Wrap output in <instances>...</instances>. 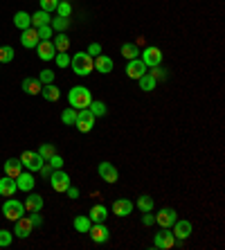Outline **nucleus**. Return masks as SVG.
Listing matches in <instances>:
<instances>
[{"mask_svg": "<svg viewBox=\"0 0 225 250\" xmlns=\"http://www.w3.org/2000/svg\"><path fill=\"white\" fill-rule=\"evenodd\" d=\"M39 32H36V27H27L23 29V34H20V45L27 47V50H34L36 45H39Z\"/></svg>", "mask_w": 225, "mask_h": 250, "instance_id": "4468645a", "label": "nucleus"}, {"mask_svg": "<svg viewBox=\"0 0 225 250\" xmlns=\"http://www.w3.org/2000/svg\"><path fill=\"white\" fill-rule=\"evenodd\" d=\"M41 95H43V99H47V102H59L61 90H59L54 83H45V86L41 88Z\"/></svg>", "mask_w": 225, "mask_h": 250, "instance_id": "c85d7f7f", "label": "nucleus"}, {"mask_svg": "<svg viewBox=\"0 0 225 250\" xmlns=\"http://www.w3.org/2000/svg\"><path fill=\"white\" fill-rule=\"evenodd\" d=\"M5 176H12V178H16L20 171H23V163H20V158H9V160H5Z\"/></svg>", "mask_w": 225, "mask_h": 250, "instance_id": "5701e85b", "label": "nucleus"}, {"mask_svg": "<svg viewBox=\"0 0 225 250\" xmlns=\"http://www.w3.org/2000/svg\"><path fill=\"white\" fill-rule=\"evenodd\" d=\"M12 241H14V232H9V230H0V248H7Z\"/></svg>", "mask_w": 225, "mask_h": 250, "instance_id": "a19ab883", "label": "nucleus"}, {"mask_svg": "<svg viewBox=\"0 0 225 250\" xmlns=\"http://www.w3.org/2000/svg\"><path fill=\"white\" fill-rule=\"evenodd\" d=\"M52 45L57 52H68V47H70V39L65 32H57V34L52 36Z\"/></svg>", "mask_w": 225, "mask_h": 250, "instance_id": "393cba45", "label": "nucleus"}, {"mask_svg": "<svg viewBox=\"0 0 225 250\" xmlns=\"http://www.w3.org/2000/svg\"><path fill=\"white\" fill-rule=\"evenodd\" d=\"M70 14H72V5H70L68 0H59V5H57V16L70 18Z\"/></svg>", "mask_w": 225, "mask_h": 250, "instance_id": "4c0bfd02", "label": "nucleus"}, {"mask_svg": "<svg viewBox=\"0 0 225 250\" xmlns=\"http://www.w3.org/2000/svg\"><path fill=\"white\" fill-rule=\"evenodd\" d=\"M20 163H23V169H27V171H39L41 167H43V158H41V153L39 151H23L20 153Z\"/></svg>", "mask_w": 225, "mask_h": 250, "instance_id": "39448f33", "label": "nucleus"}, {"mask_svg": "<svg viewBox=\"0 0 225 250\" xmlns=\"http://www.w3.org/2000/svg\"><path fill=\"white\" fill-rule=\"evenodd\" d=\"M88 111L93 113L95 117H104L108 108H106V104H104V102H97V99H93V102H90V106H88Z\"/></svg>", "mask_w": 225, "mask_h": 250, "instance_id": "72a5a7b5", "label": "nucleus"}, {"mask_svg": "<svg viewBox=\"0 0 225 250\" xmlns=\"http://www.w3.org/2000/svg\"><path fill=\"white\" fill-rule=\"evenodd\" d=\"M39 153H41V158H43V160H50V158L57 153V146H54L52 142H45V145L39 146Z\"/></svg>", "mask_w": 225, "mask_h": 250, "instance_id": "e433bc0d", "label": "nucleus"}, {"mask_svg": "<svg viewBox=\"0 0 225 250\" xmlns=\"http://www.w3.org/2000/svg\"><path fill=\"white\" fill-rule=\"evenodd\" d=\"M16 192H18L16 178H12V176H5V178H0V196L12 198Z\"/></svg>", "mask_w": 225, "mask_h": 250, "instance_id": "412c9836", "label": "nucleus"}, {"mask_svg": "<svg viewBox=\"0 0 225 250\" xmlns=\"http://www.w3.org/2000/svg\"><path fill=\"white\" fill-rule=\"evenodd\" d=\"M29 219H32V223H34V228H39L41 223H43V219H41L39 212H29Z\"/></svg>", "mask_w": 225, "mask_h": 250, "instance_id": "8fccbe9b", "label": "nucleus"}, {"mask_svg": "<svg viewBox=\"0 0 225 250\" xmlns=\"http://www.w3.org/2000/svg\"><path fill=\"white\" fill-rule=\"evenodd\" d=\"M34 185H36V181H34V176H32V171H20L16 176V187L20 192H32Z\"/></svg>", "mask_w": 225, "mask_h": 250, "instance_id": "f3484780", "label": "nucleus"}, {"mask_svg": "<svg viewBox=\"0 0 225 250\" xmlns=\"http://www.w3.org/2000/svg\"><path fill=\"white\" fill-rule=\"evenodd\" d=\"M32 230H34V223H32V219L29 216H20V219H16L14 221V234L20 239H27L29 234H32Z\"/></svg>", "mask_w": 225, "mask_h": 250, "instance_id": "9b49d317", "label": "nucleus"}, {"mask_svg": "<svg viewBox=\"0 0 225 250\" xmlns=\"http://www.w3.org/2000/svg\"><path fill=\"white\" fill-rule=\"evenodd\" d=\"M156 223V214H151V212H144V216H142V226H153Z\"/></svg>", "mask_w": 225, "mask_h": 250, "instance_id": "de8ad7c7", "label": "nucleus"}, {"mask_svg": "<svg viewBox=\"0 0 225 250\" xmlns=\"http://www.w3.org/2000/svg\"><path fill=\"white\" fill-rule=\"evenodd\" d=\"M151 70H153V72H151V75H153V77H156V82H164V79H167V70H164V68H162V65H156V68H151Z\"/></svg>", "mask_w": 225, "mask_h": 250, "instance_id": "c03bdc74", "label": "nucleus"}, {"mask_svg": "<svg viewBox=\"0 0 225 250\" xmlns=\"http://www.w3.org/2000/svg\"><path fill=\"white\" fill-rule=\"evenodd\" d=\"M50 187H52L54 192H59V194H63L65 189H68L72 183H70V176L65 174L63 169H52V174H50Z\"/></svg>", "mask_w": 225, "mask_h": 250, "instance_id": "20e7f679", "label": "nucleus"}, {"mask_svg": "<svg viewBox=\"0 0 225 250\" xmlns=\"http://www.w3.org/2000/svg\"><path fill=\"white\" fill-rule=\"evenodd\" d=\"M153 246L160 250H171L173 246H176V237H173L171 228H162L160 232L153 237Z\"/></svg>", "mask_w": 225, "mask_h": 250, "instance_id": "0eeeda50", "label": "nucleus"}, {"mask_svg": "<svg viewBox=\"0 0 225 250\" xmlns=\"http://www.w3.org/2000/svg\"><path fill=\"white\" fill-rule=\"evenodd\" d=\"M65 192H68V196H70V198H79V189H77V187L70 185L68 189H65Z\"/></svg>", "mask_w": 225, "mask_h": 250, "instance_id": "3c124183", "label": "nucleus"}, {"mask_svg": "<svg viewBox=\"0 0 225 250\" xmlns=\"http://www.w3.org/2000/svg\"><path fill=\"white\" fill-rule=\"evenodd\" d=\"M34 50H36L41 61H52V59L57 57V50H54L52 41H39V45H36Z\"/></svg>", "mask_w": 225, "mask_h": 250, "instance_id": "2eb2a0df", "label": "nucleus"}, {"mask_svg": "<svg viewBox=\"0 0 225 250\" xmlns=\"http://www.w3.org/2000/svg\"><path fill=\"white\" fill-rule=\"evenodd\" d=\"M146 72V65L142 63V59H131V61H128L126 63V75L131 77V79H140V77L144 75Z\"/></svg>", "mask_w": 225, "mask_h": 250, "instance_id": "6ab92c4d", "label": "nucleus"}, {"mask_svg": "<svg viewBox=\"0 0 225 250\" xmlns=\"http://www.w3.org/2000/svg\"><path fill=\"white\" fill-rule=\"evenodd\" d=\"M88 54H90V57H97V54H102V45H99V43H90V45H88V50H86Z\"/></svg>", "mask_w": 225, "mask_h": 250, "instance_id": "49530a36", "label": "nucleus"}, {"mask_svg": "<svg viewBox=\"0 0 225 250\" xmlns=\"http://www.w3.org/2000/svg\"><path fill=\"white\" fill-rule=\"evenodd\" d=\"M0 65H2V63H0Z\"/></svg>", "mask_w": 225, "mask_h": 250, "instance_id": "864d4df0", "label": "nucleus"}, {"mask_svg": "<svg viewBox=\"0 0 225 250\" xmlns=\"http://www.w3.org/2000/svg\"><path fill=\"white\" fill-rule=\"evenodd\" d=\"M88 234H90V239H93L95 244H106V241L110 239L108 228H106L104 223H93L90 230H88Z\"/></svg>", "mask_w": 225, "mask_h": 250, "instance_id": "ddd939ff", "label": "nucleus"}, {"mask_svg": "<svg viewBox=\"0 0 225 250\" xmlns=\"http://www.w3.org/2000/svg\"><path fill=\"white\" fill-rule=\"evenodd\" d=\"M41 88H43V83L39 82V77H27V79H23V93L41 95Z\"/></svg>", "mask_w": 225, "mask_h": 250, "instance_id": "b1692460", "label": "nucleus"}, {"mask_svg": "<svg viewBox=\"0 0 225 250\" xmlns=\"http://www.w3.org/2000/svg\"><path fill=\"white\" fill-rule=\"evenodd\" d=\"M54 61H57L59 68H68V65H70V57H68V52H57Z\"/></svg>", "mask_w": 225, "mask_h": 250, "instance_id": "37998d69", "label": "nucleus"}, {"mask_svg": "<svg viewBox=\"0 0 225 250\" xmlns=\"http://www.w3.org/2000/svg\"><path fill=\"white\" fill-rule=\"evenodd\" d=\"M14 27H18L20 32L27 27H32V14L27 12H16L14 14Z\"/></svg>", "mask_w": 225, "mask_h": 250, "instance_id": "bb28decb", "label": "nucleus"}, {"mask_svg": "<svg viewBox=\"0 0 225 250\" xmlns=\"http://www.w3.org/2000/svg\"><path fill=\"white\" fill-rule=\"evenodd\" d=\"M70 68L75 70V75H79V77L90 75V72L95 70L93 57H90L88 52H77V54H72V57H70Z\"/></svg>", "mask_w": 225, "mask_h": 250, "instance_id": "f257e3e1", "label": "nucleus"}, {"mask_svg": "<svg viewBox=\"0 0 225 250\" xmlns=\"http://www.w3.org/2000/svg\"><path fill=\"white\" fill-rule=\"evenodd\" d=\"M173 237L180 239V241H185V239L191 237V232H194V226H191V221H187V219H176V223H173Z\"/></svg>", "mask_w": 225, "mask_h": 250, "instance_id": "9d476101", "label": "nucleus"}, {"mask_svg": "<svg viewBox=\"0 0 225 250\" xmlns=\"http://www.w3.org/2000/svg\"><path fill=\"white\" fill-rule=\"evenodd\" d=\"M93 65L97 72H102V75H108V72H113V68H115L113 59L106 57V54H97V57L93 59Z\"/></svg>", "mask_w": 225, "mask_h": 250, "instance_id": "dca6fc26", "label": "nucleus"}, {"mask_svg": "<svg viewBox=\"0 0 225 250\" xmlns=\"http://www.w3.org/2000/svg\"><path fill=\"white\" fill-rule=\"evenodd\" d=\"M45 163H50V167H52V169H61V167H63V158L59 156V153H54V156L50 158V160H45Z\"/></svg>", "mask_w": 225, "mask_h": 250, "instance_id": "a18cd8bd", "label": "nucleus"}, {"mask_svg": "<svg viewBox=\"0 0 225 250\" xmlns=\"http://www.w3.org/2000/svg\"><path fill=\"white\" fill-rule=\"evenodd\" d=\"M39 174L43 176V178H50V174H52V167H50V163H43V167L39 169Z\"/></svg>", "mask_w": 225, "mask_h": 250, "instance_id": "09e8293b", "label": "nucleus"}, {"mask_svg": "<svg viewBox=\"0 0 225 250\" xmlns=\"http://www.w3.org/2000/svg\"><path fill=\"white\" fill-rule=\"evenodd\" d=\"M39 82L43 83V86H45V83H54V72H52V70H41Z\"/></svg>", "mask_w": 225, "mask_h": 250, "instance_id": "79ce46f5", "label": "nucleus"}, {"mask_svg": "<svg viewBox=\"0 0 225 250\" xmlns=\"http://www.w3.org/2000/svg\"><path fill=\"white\" fill-rule=\"evenodd\" d=\"M50 14L43 12V9H39L36 14H32V27H43V25H50Z\"/></svg>", "mask_w": 225, "mask_h": 250, "instance_id": "7c9ffc66", "label": "nucleus"}, {"mask_svg": "<svg viewBox=\"0 0 225 250\" xmlns=\"http://www.w3.org/2000/svg\"><path fill=\"white\" fill-rule=\"evenodd\" d=\"M75 120H77V108H63V113H61V122L65 124V126H72L75 124Z\"/></svg>", "mask_w": 225, "mask_h": 250, "instance_id": "c9c22d12", "label": "nucleus"}, {"mask_svg": "<svg viewBox=\"0 0 225 250\" xmlns=\"http://www.w3.org/2000/svg\"><path fill=\"white\" fill-rule=\"evenodd\" d=\"M153 205H156V201L149 196V194H142V196L138 198V203H135V208L140 209V212H151L153 209Z\"/></svg>", "mask_w": 225, "mask_h": 250, "instance_id": "2f4dec72", "label": "nucleus"}, {"mask_svg": "<svg viewBox=\"0 0 225 250\" xmlns=\"http://www.w3.org/2000/svg\"><path fill=\"white\" fill-rule=\"evenodd\" d=\"M70 25V18H63V16H54L52 21H50V27L54 29V32H65Z\"/></svg>", "mask_w": 225, "mask_h": 250, "instance_id": "473e14b6", "label": "nucleus"}, {"mask_svg": "<svg viewBox=\"0 0 225 250\" xmlns=\"http://www.w3.org/2000/svg\"><path fill=\"white\" fill-rule=\"evenodd\" d=\"M39 5H41V9H43V12L52 14V12H57L59 0H39Z\"/></svg>", "mask_w": 225, "mask_h": 250, "instance_id": "ea45409f", "label": "nucleus"}, {"mask_svg": "<svg viewBox=\"0 0 225 250\" xmlns=\"http://www.w3.org/2000/svg\"><path fill=\"white\" fill-rule=\"evenodd\" d=\"M90 226H93V221H90V216H86V214L75 216V221H72V228H75L77 232H81V234H88Z\"/></svg>", "mask_w": 225, "mask_h": 250, "instance_id": "a878e982", "label": "nucleus"}, {"mask_svg": "<svg viewBox=\"0 0 225 250\" xmlns=\"http://www.w3.org/2000/svg\"><path fill=\"white\" fill-rule=\"evenodd\" d=\"M36 32H39V39H41V41H52L54 29L50 27V25H43V27H36Z\"/></svg>", "mask_w": 225, "mask_h": 250, "instance_id": "58836bf2", "label": "nucleus"}, {"mask_svg": "<svg viewBox=\"0 0 225 250\" xmlns=\"http://www.w3.org/2000/svg\"><path fill=\"white\" fill-rule=\"evenodd\" d=\"M142 63L146 65V68H156V65L162 63V52H160V47H153V45H146L144 50H142Z\"/></svg>", "mask_w": 225, "mask_h": 250, "instance_id": "6e6552de", "label": "nucleus"}, {"mask_svg": "<svg viewBox=\"0 0 225 250\" xmlns=\"http://www.w3.org/2000/svg\"><path fill=\"white\" fill-rule=\"evenodd\" d=\"M25 212H41L43 209V196L36 192H27V198L23 201Z\"/></svg>", "mask_w": 225, "mask_h": 250, "instance_id": "a211bd4d", "label": "nucleus"}, {"mask_svg": "<svg viewBox=\"0 0 225 250\" xmlns=\"http://www.w3.org/2000/svg\"><path fill=\"white\" fill-rule=\"evenodd\" d=\"M14 47L12 45H0V63H12L14 61Z\"/></svg>", "mask_w": 225, "mask_h": 250, "instance_id": "f704fd0d", "label": "nucleus"}, {"mask_svg": "<svg viewBox=\"0 0 225 250\" xmlns=\"http://www.w3.org/2000/svg\"><path fill=\"white\" fill-rule=\"evenodd\" d=\"M138 82H140V88H142V90H144V93H151V90H156V88H158V82H156V77L151 75V72H144V75L140 77Z\"/></svg>", "mask_w": 225, "mask_h": 250, "instance_id": "cd10ccee", "label": "nucleus"}, {"mask_svg": "<svg viewBox=\"0 0 225 250\" xmlns=\"http://www.w3.org/2000/svg\"><path fill=\"white\" fill-rule=\"evenodd\" d=\"M97 174H99V178H102V181L110 183V185L120 181V171H117V167L113 163H99Z\"/></svg>", "mask_w": 225, "mask_h": 250, "instance_id": "1a4fd4ad", "label": "nucleus"}, {"mask_svg": "<svg viewBox=\"0 0 225 250\" xmlns=\"http://www.w3.org/2000/svg\"><path fill=\"white\" fill-rule=\"evenodd\" d=\"M176 209L173 208H162V209H158V214H156V223L160 228H171L173 223H176Z\"/></svg>", "mask_w": 225, "mask_h": 250, "instance_id": "f8f14e48", "label": "nucleus"}, {"mask_svg": "<svg viewBox=\"0 0 225 250\" xmlns=\"http://www.w3.org/2000/svg\"><path fill=\"white\" fill-rule=\"evenodd\" d=\"M88 216H90V221H93V223H104L106 219H108V208H106V205H102V203H97V205H93V208H90Z\"/></svg>", "mask_w": 225, "mask_h": 250, "instance_id": "4be33fe9", "label": "nucleus"}, {"mask_svg": "<svg viewBox=\"0 0 225 250\" xmlns=\"http://www.w3.org/2000/svg\"><path fill=\"white\" fill-rule=\"evenodd\" d=\"M68 102H70L72 108L81 111V108H88V106H90V102H93V93H90L86 86H75L68 93Z\"/></svg>", "mask_w": 225, "mask_h": 250, "instance_id": "f03ea898", "label": "nucleus"}, {"mask_svg": "<svg viewBox=\"0 0 225 250\" xmlns=\"http://www.w3.org/2000/svg\"><path fill=\"white\" fill-rule=\"evenodd\" d=\"M75 126L79 128L81 133H90L95 126V115L88 108H81V111H77V120H75Z\"/></svg>", "mask_w": 225, "mask_h": 250, "instance_id": "423d86ee", "label": "nucleus"}, {"mask_svg": "<svg viewBox=\"0 0 225 250\" xmlns=\"http://www.w3.org/2000/svg\"><path fill=\"white\" fill-rule=\"evenodd\" d=\"M122 57L131 61V59H138L140 57V47L135 43H122Z\"/></svg>", "mask_w": 225, "mask_h": 250, "instance_id": "c756f323", "label": "nucleus"}, {"mask_svg": "<svg viewBox=\"0 0 225 250\" xmlns=\"http://www.w3.org/2000/svg\"><path fill=\"white\" fill-rule=\"evenodd\" d=\"M133 208H135L133 201H128V198H117L115 203H113V214L115 216H128L133 212Z\"/></svg>", "mask_w": 225, "mask_h": 250, "instance_id": "aec40b11", "label": "nucleus"}, {"mask_svg": "<svg viewBox=\"0 0 225 250\" xmlns=\"http://www.w3.org/2000/svg\"><path fill=\"white\" fill-rule=\"evenodd\" d=\"M135 45H142V47H146V41H144V36H140V39H138V43H135Z\"/></svg>", "mask_w": 225, "mask_h": 250, "instance_id": "603ef678", "label": "nucleus"}, {"mask_svg": "<svg viewBox=\"0 0 225 250\" xmlns=\"http://www.w3.org/2000/svg\"><path fill=\"white\" fill-rule=\"evenodd\" d=\"M2 214H5V219H9V221H16V219H20V216L25 214V205L23 201H18V198H7L5 203H2Z\"/></svg>", "mask_w": 225, "mask_h": 250, "instance_id": "7ed1b4c3", "label": "nucleus"}]
</instances>
